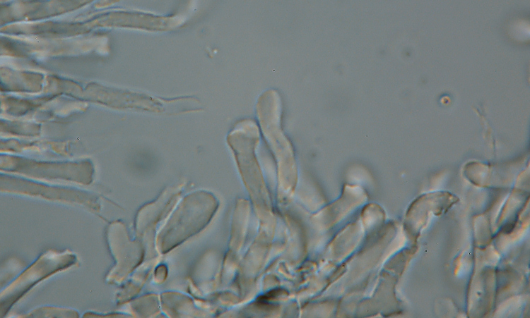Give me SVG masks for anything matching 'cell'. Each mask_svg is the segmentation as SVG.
I'll use <instances>...</instances> for the list:
<instances>
[{"label": "cell", "instance_id": "obj_1", "mask_svg": "<svg viewBox=\"0 0 530 318\" xmlns=\"http://www.w3.org/2000/svg\"><path fill=\"white\" fill-rule=\"evenodd\" d=\"M177 212V216L175 219V228H176L177 232L182 228L179 233H182L181 238L184 236H188L189 234H192V232L198 230V226L202 227L205 225L206 222H208L209 216L211 215V210H187L186 205L181 207ZM191 208V205H190Z\"/></svg>", "mask_w": 530, "mask_h": 318}]
</instances>
